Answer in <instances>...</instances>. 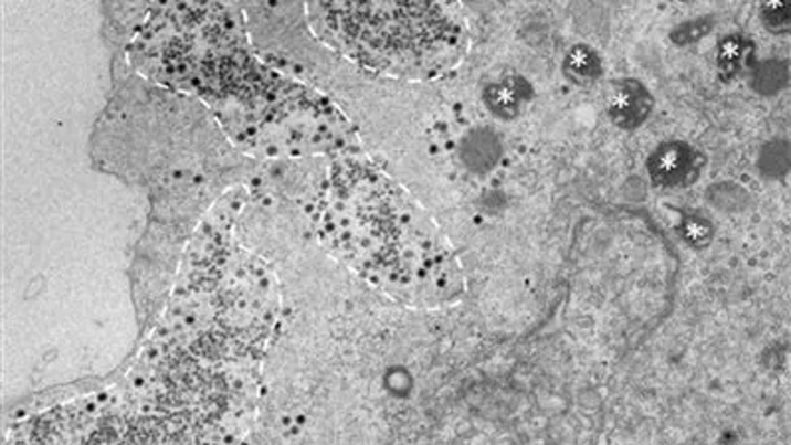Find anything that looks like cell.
<instances>
[{
    "mask_svg": "<svg viewBox=\"0 0 791 445\" xmlns=\"http://www.w3.org/2000/svg\"><path fill=\"white\" fill-rule=\"evenodd\" d=\"M320 224L339 257L402 304H450L462 294V267L440 230L370 165L345 159L335 167Z\"/></svg>",
    "mask_w": 791,
    "mask_h": 445,
    "instance_id": "obj_1",
    "label": "cell"
},
{
    "mask_svg": "<svg viewBox=\"0 0 791 445\" xmlns=\"http://www.w3.org/2000/svg\"><path fill=\"white\" fill-rule=\"evenodd\" d=\"M319 10L330 44L390 76L430 80L457 66L467 52L465 22L442 4L355 2Z\"/></svg>",
    "mask_w": 791,
    "mask_h": 445,
    "instance_id": "obj_2",
    "label": "cell"
},
{
    "mask_svg": "<svg viewBox=\"0 0 791 445\" xmlns=\"http://www.w3.org/2000/svg\"><path fill=\"white\" fill-rule=\"evenodd\" d=\"M218 335L252 351L264 341L275 321L280 299L272 269L262 259L234 247L217 285Z\"/></svg>",
    "mask_w": 791,
    "mask_h": 445,
    "instance_id": "obj_3",
    "label": "cell"
},
{
    "mask_svg": "<svg viewBox=\"0 0 791 445\" xmlns=\"http://www.w3.org/2000/svg\"><path fill=\"white\" fill-rule=\"evenodd\" d=\"M697 155L685 142H667L653 152L650 172L653 180L663 187H677L687 182L697 169Z\"/></svg>",
    "mask_w": 791,
    "mask_h": 445,
    "instance_id": "obj_4",
    "label": "cell"
},
{
    "mask_svg": "<svg viewBox=\"0 0 791 445\" xmlns=\"http://www.w3.org/2000/svg\"><path fill=\"white\" fill-rule=\"evenodd\" d=\"M651 95L637 82H623L612 97V112L615 124L622 127L640 125L650 114Z\"/></svg>",
    "mask_w": 791,
    "mask_h": 445,
    "instance_id": "obj_5",
    "label": "cell"
},
{
    "mask_svg": "<svg viewBox=\"0 0 791 445\" xmlns=\"http://www.w3.org/2000/svg\"><path fill=\"white\" fill-rule=\"evenodd\" d=\"M485 99H487L491 109L499 117H505V119L517 115L520 104H523L520 89H518L513 80H503V82H497V84L487 87Z\"/></svg>",
    "mask_w": 791,
    "mask_h": 445,
    "instance_id": "obj_6",
    "label": "cell"
},
{
    "mask_svg": "<svg viewBox=\"0 0 791 445\" xmlns=\"http://www.w3.org/2000/svg\"><path fill=\"white\" fill-rule=\"evenodd\" d=\"M568 74L578 80V82H592L593 77L600 74V62L590 47H574V52L568 56Z\"/></svg>",
    "mask_w": 791,
    "mask_h": 445,
    "instance_id": "obj_7",
    "label": "cell"
},
{
    "mask_svg": "<svg viewBox=\"0 0 791 445\" xmlns=\"http://www.w3.org/2000/svg\"><path fill=\"white\" fill-rule=\"evenodd\" d=\"M763 22L768 29L773 32H785L790 27V14H788V7L782 2H770L762 9Z\"/></svg>",
    "mask_w": 791,
    "mask_h": 445,
    "instance_id": "obj_8",
    "label": "cell"
}]
</instances>
